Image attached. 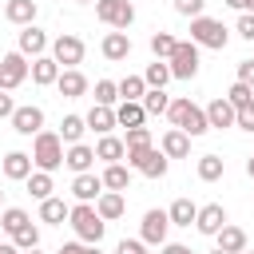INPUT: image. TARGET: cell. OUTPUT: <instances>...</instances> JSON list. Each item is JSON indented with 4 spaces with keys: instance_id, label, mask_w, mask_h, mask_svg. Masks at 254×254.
<instances>
[{
    "instance_id": "6f0895ef",
    "label": "cell",
    "mask_w": 254,
    "mask_h": 254,
    "mask_svg": "<svg viewBox=\"0 0 254 254\" xmlns=\"http://www.w3.org/2000/svg\"><path fill=\"white\" fill-rule=\"evenodd\" d=\"M24 254H40V246H32V250H24Z\"/></svg>"
},
{
    "instance_id": "603a6c76",
    "label": "cell",
    "mask_w": 254,
    "mask_h": 254,
    "mask_svg": "<svg viewBox=\"0 0 254 254\" xmlns=\"http://www.w3.org/2000/svg\"><path fill=\"white\" fill-rule=\"evenodd\" d=\"M95 210H99V218H103V222H115V218H123V210H127V198H123V190H103V194L95 198Z\"/></svg>"
},
{
    "instance_id": "30bf717a",
    "label": "cell",
    "mask_w": 254,
    "mask_h": 254,
    "mask_svg": "<svg viewBox=\"0 0 254 254\" xmlns=\"http://www.w3.org/2000/svg\"><path fill=\"white\" fill-rule=\"evenodd\" d=\"M83 40L79 36H71V32H64V36H56L52 40V56L60 60V67H79L83 64Z\"/></svg>"
},
{
    "instance_id": "ba28073f",
    "label": "cell",
    "mask_w": 254,
    "mask_h": 254,
    "mask_svg": "<svg viewBox=\"0 0 254 254\" xmlns=\"http://www.w3.org/2000/svg\"><path fill=\"white\" fill-rule=\"evenodd\" d=\"M167 64H171L175 79H194L198 75V44L194 40H179V48H175V56Z\"/></svg>"
},
{
    "instance_id": "4dcf8cb0",
    "label": "cell",
    "mask_w": 254,
    "mask_h": 254,
    "mask_svg": "<svg viewBox=\"0 0 254 254\" xmlns=\"http://www.w3.org/2000/svg\"><path fill=\"white\" fill-rule=\"evenodd\" d=\"M198 179L202 183H218L222 175H226V163H222V155H198Z\"/></svg>"
},
{
    "instance_id": "2e32d148",
    "label": "cell",
    "mask_w": 254,
    "mask_h": 254,
    "mask_svg": "<svg viewBox=\"0 0 254 254\" xmlns=\"http://www.w3.org/2000/svg\"><path fill=\"white\" fill-rule=\"evenodd\" d=\"M60 60L56 56H36L32 60V83L36 87H56V79H60Z\"/></svg>"
},
{
    "instance_id": "44dd1931",
    "label": "cell",
    "mask_w": 254,
    "mask_h": 254,
    "mask_svg": "<svg viewBox=\"0 0 254 254\" xmlns=\"http://www.w3.org/2000/svg\"><path fill=\"white\" fill-rule=\"evenodd\" d=\"M87 131H95V135H111L115 127H119V119H115V107H103V103H95L87 115Z\"/></svg>"
},
{
    "instance_id": "f5cc1de1",
    "label": "cell",
    "mask_w": 254,
    "mask_h": 254,
    "mask_svg": "<svg viewBox=\"0 0 254 254\" xmlns=\"http://www.w3.org/2000/svg\"><path fill=\"white\" fill-rule=\"evenodd\" d=\"M222 4H230V8H238V12H246V0H222Z\"/></svg>"
},
{
    "instance_id": "816d5d0a",
    "label": "cell",
    "mask_w": 254,
    "mask_h": 254,
    "mask_svg": "<svg viewBox=\"0 0 254 254\" xmlns=\"http://www.w3.org/2000/svg\"><path fill=\"white\" fill-rule=\"evenodd\" d=\"M0 254H24V250H20L16 242H0Z\"/></svg>"
},
{
    "instance_id": "d6986e66",
    "label": "cell",
    "mask_w": 254,
    "mask_h": 254,
    "mask_svg": "<svg viewBox=\"0 0 254 254\" xmlns=\"http://www.w3.org/2000/svg\"><path fill=\"white\" fill-rule=\"evenodd\" d=\"M206 119H210V127H234V119H238V107L226 99V95H218V99H210L206 103Z\"/></svg>"
},
{
    "instance_id": "5b68a950",
    "label": "cell",
    "mask_w": 254,
    "mask_h": 254,
    "mask_svg": "<svg viewBox=\"0 0 254 254\" xmlns=\"http://www.w3.org/2000/svg\"><path fill=\"white\" fill-rule=\"evenodd\" d=\"M167 163L171 159L159 147H135V151H127V167L139 171V175H147V179H163L167 175Z\"/></svg>"
},
{
    "instance_id": "3957f363",
    "label": "cell",
    "mask_w": 254,
    "mask_h": 254,
    "mask_svg": "<svg viewBox=\"0 0 254 254\" xmlns=\"http://www.w3.org/2000/svg\"><path fill=\"white\" fill-rule=\"evenodd\" d=\"M67 222H71V230H75V238H79V242H87V246H99V242H103L107 222L99 218L95 202H75V206H71V214H67Z\"/></svg>"
},
{
    "instance_id": "11a10c76",
    "label": "cell",
    "mask_w": 254,
    "mask_h": 254,
    "mask_svg": "<svg viewBox=\"0 0 254 254\" xmlns=\"http://www.w3.org/2000/svg\"><path fill=\"white\" fill-rule=\"evenodd\" d=\"M87 254H99V246H87Z\"/></svg>"
},
{
    "instance_id": "e575fe53",
    "label": "cell",
    "mask_w": 254,
    "mask_h": 254,
    "mask_svg": "<svg viewBox=\"0 0 254 254\" xmlns=\"http://www.w3.org/2000/svg\"><path fill=\"white\" fill-rule=\"evenodd\" d=\"M143 107H147V115H167V107H171V95H167L163 87H147V95H143Z\"/></svg>"
},
{
    "instance_id": "60d3db41",
    "label": "cell",
    "mask_w": 254,
    "mask_h": 254,
    "mask_svg": "<svg viewBox=\"0 0 254 254\" xmlns=\"http://www.w3.org/2000/svg\"><path fill=\"white\" fill-rule=\"evenodd\" d=\"M12 242H16L20 250H32V246H40V226H36V222H28V226H20V230L12 234Z\"/></svg>"
},
{
    "instance_id": "e0dca14e",
    "label": "cell",
    "mask_w": 254,
    "mask_h": 254,
    "mask_svg": "<svg viewBox=\"0 0 254 254\" xmlns=\"http://www.w3.org/2000/svg\"><path fill=\"white\" fill-rule=\"evenodd\" d=\"M56 91H60L64 99H79V95H87V75H83L79 67H64L60 79H56Z\"/></svg>"
},
{
    "instance_id": "277c9868",
    "label": "cell",
    "mask_w": 254,
    "mask_h": 254,
    "mask_svg": "<svg viewBox=\"0 0 254 254\" xmlns=\"http://www.w3.org/2000/svg\"><path fill=\"white\" fill-rule=\"evenodd\" d=\"M190 40L198 44V48H214V52H222L226 44H230V32H226V24L222 20H214V16H194L190 20Z\"/></svg>"
},
{
    "instance_id": "6da1fadb",
    "label": "cell",
    "mask_w": 254,
    "mask_h": 254,
    "mask_svg": "<svg viewBox=\"0 0 254 254\" xmlns=\"http://www.w3.org/2000/svg\"><path fill=\"white\" fill-rule=\"evenodd\" d=\"M167 119H171V127H179V131H187L190 139H198V135H206L210 131V119H206V107H198L194 99H171V107H167Z\"/></svg>"
},
{
    "instance_id": "b9f144b4",
    "label": "cell",
    "mask_w": 254,
    "mask_h": 254,
    "mask_svg": "<svg viewBox=\"0 0 254 254\" xmlns=\"http://www.w3.org/2000/svg\"><path fill=\"white\" fill-rule=\"evenodd\" d=\"M127 151H135V147H155L151 143V127H127Z\"/></svg>"
},
{
    "instance_id": "52a82bcc",
    "label": "cell",
    "mask_w": 254,
    "mask_h": 254,
    "mask_svg": "<svg viewBox=\"0 0 254 254\" xmlns=\"http://www.w3.org/2000/svg\"><path fill=\"white\" fill-rule=\"evenodd\" d=\"M28 75H32V64H28L24 52H8V56H0V87H4V91H16Z\"/></svg>"
},
{
    "instance_id": "8fae6325",
    "label": "cell",
    "mask_w": 254,
    "mask_h": 254,
    "mask_svg": "<svg viewBox=\"0 0 254 254\" xmlns=\"http://www.w3.org/2000/svg\"><path fill=\"white\" fill-rule=\"evenodd\" d=\"M12 131L16 135H40L44 131V107H36V103H24V107H16L12 111Z\"/></svg>"
},
{
    "instance_id": "4316f807",
    "label": "cell",
    "mask_w": 254,
    "mask_h": 254,
    "mask_svg": "<svg viewBox=\"0 0 254 254\" xmlns=\"http://www.w3.org/2000/svg\"><path fill=\"white\" fill-rule=\"evenodd\" d=\"M214 238H218V250H226V254H242V250H246V230H242V226H230V222H226Z\"/></svg>"
},
{
    "instance_id": "bcb514c9",
    "label": "cell",
    "mask_w": 254,
    "mask_h": 254,
    "mask_svg": "<svg viewBox=\"0 0 254 254\" xmlns=\"http://www.w3.org/2000/svg\"><path fill=\"white\" fill-rule=\"evenodd\" d=\"M143 246H147V242H143V238H123V242H119V246H115V254H139V250H143Z\"/></svg>"
},
{
    "instance_id": "7bdbcfd3",
    "label": "cell",
    "mask_w": 254,
    "mask_h": 254,
    "mask_svg": "<svg viewBox=\"0 0 254 254\" xmlns=\"http://www.w3.org/2000/svg\"><path fill=\"white\" fill-rule=\"evenodd\" d=\"M171 4H175V12H179V16H187V20L202 16V8H206V0H171Z\"/></svg>"
},
{
    "instance_id": "9f6ffc18",
    "label": "cell",
    "mask_w": 254,
    "mask_h": 254,
    "mask_svg": "<svg viewBox=\"0 0 254 254\" xmlns=\"http://www.w3.org/2000/svg\"><path fill=\"white\" fill-rule=\"evenodd\" d=\"M246 12H254V0H246Z\"/></svg>"
},
{
    "instance_id": "d590c367",
    "label": "cell",
    "mask_w": 254,
    "mask_h": 254,
    "mask_svg": "<svg viewBox=\"0 0 254 254\" xmlns=\"http://www.w3.org/2000/svg\"><path fill=\"white\" fill-rule=\"evenodd\" d=\"M28 222H32V218H28V210H24V206H4V210H0V226H4L8 234H16V230H20V226H28Z\"/></svg>"
},
{
    "instance_id": "f35d334b",
    "label": "cell",
    "mask_w": 254,
    "mask_h": 254,
    "mask_svg": "<svg viewBox=\"0 0 254 254\" xmlns=\"http://www.w3.org/2000/svg\"><path fill=\"white\" fill-rule=\"evenodd\" d=\"M115 99H119V83L115 79H95V103L115 107Z\"/></svg>"
},
{
    "instance_id": "1f68e13d",
    "label": "cell",
    "mask_w": 254,
    "mask_h": 254,
    "mask_svg": "<svg viewBox=\"0 0 254 254\" xmlns=\"http://www.w3.org/2000/svg\"><path fill=\"white\" fill-rule=\"evenodd\" d=\"M24 187H28V194L40 198V202L52 198V190H56V187H52V171H32V175L24 179Z\"/></svg>"
},
{
    "instance_id": "7dc6e473",
    "label": "cell",
    "mask_w": 254,
    "mask_h": 254,
    "mask_svg": "<svg viewBox=\"0 0 254 254\" xmlns=\"http://www.w3.org/2000/svg\"><path fill=\"white\" fill-rule=\"evenodd\" d=\"M238 79L254 87V60H238Z\"/></svg>"
},
{
    "instance_id": "d4e9b609",
    "label": "cell",
    "mask_w": 254,
    "mask_h": 254,
    "mask_svg": "<svg viewBox=\"0 0 254 254\" xmlns=\"http://www.w3.org/2000/svg\"><path fill=\"white\" fill-rule=\"evenodd\" d=\"M115 119H119V127H143V123H147L143 99H123V103L115 107Z\"/></svg>"
},
{
    "instance_id": "ffe728a7",
    "label": "cell",
    "mask_w": 254,
    "mask_h": 254,
    "mask_svg": "<svg viewBox=\"0 0 254 254\" xmlns=\"http://www.w3.org/2000/svg\"><path fill=\"white\" fill-rule=\"evenodd\" d=\"M159 151H163L167 159H187V155H190V135H187V131H179V127H171V131H163Z\"/></svg>"
},
{
    "instance_id": "4fadbf2b",
    "label": "cell",
    "mask_w": 254,
    "mask_h": 254,
    "mask_svg": "<svg viewBox=\"0 0 254 254\" xmlns=\"http://www.w3.org/2000/svg\"><path fill=\"white\" fill-rule=\"evenodd\" d=\"M222 226H226V210H222V202H206V206H198V218H194V230H198V234L214 238Z\"/></svg>"
},
{
    "instance_id": "8992f818",
    "label": "cell",
    "mask_w": 254,
    "mask_h": 254,
    "mask_svg": "<svg viewBox=\"0 0 254 254\" xmlns=\"http://www.w3.org/2000/svg\"><path fill=\"white\" fill-rule=\"evenodd\" d=\"M95 20L107 24V28L127 32V28L135 24V4H131V0H95Z\"/></svg>"
},
{
    "instance_id": "db71d44e",
    "label": "cell",
    "mask_w": 254,
    "mask_h": 254,
    "mask_svg": "<svg viewBox=\"0 0 254 254\" xmlns=\"http://www.w3.org/2000/svg\"><path fill=\"white\" fill-rule=\"evenodd\" d=\"M246 175H250V179H254V155H250V159H246Z\"/></svg>"
},
{
    "instance_id": "9a60e30c",
    "label": "cell",
    "mask_w": 254,
    "mask_h": 254,
    "mask_svg": "<svg viewBox=\"0 0 254 254\" xmlns=\"http://www.w3.org/2000/svg\"><path fill=\"white\" fill-rule=\"evenodd\" d=\"M99 52H103V60H111V64H123V60L131 56V36H127V32H119V28H111V32L103 36Z\"/></svg>"
},
{
    "instance_id": "8d00e7d4",
    "label": "cell",
    "mask_w": 254,
    "mask_h": 254,
    "mask_svg": "<svg viewBox=\"0 0 254 254\" xmlns=\"http://www.w3.org/2000/svg\"><path fill=\"white\" fill-rule=\"evenodd\" d=\"M175 48H179V40H175L171 32H155V36H151V52H155V60H171Z\"/></svg>"
},
{
    "instance_id": "c3c4849f",
    "label": "cell",
    "mask_w": 254,
    "mask_h": 254,
    "mask_svg": "<svg viewBox=\"0 0 254 254\" xmlns=\"http://www.w3.org/2000/svg\"><path fill=\"white\" fill-rule=\"evenodd\" d=\"M12 111H16V103H12V95L0 87V119H12Z\"/></svg>"
},
{
    "instance_id": "681fc988",
    "label": "cell",
    "mask_w": 254,
    "mask_h": 254,
    "mask_svg": "<svg viewBox=\"0 0 254 254\" xmlns=\"http://www.w3.org/2000/svg\"><path fill=\"white\" fill-rule=\"evenodd\" d=\"M56 254H87V242H64Z\"/></svg>"
},
{
    "instance_id": "ac0fdd59",
    "label": "cell",
    "mask_w": 254,
    "mask_h": 254,
    "mask_svg": "<svg viewBox=\"0 0 254 254\" xmlns=\"http://www.w3.org/2000/svg\"><path fill=\"white\" fill-rule=\"evenodd\" d=\"M103 190H107V187H103V179H99L95 171H83V175L71 179V194H75L79 202H95Z\"/></svg>"
},
{
    "instance_id": "f1b7e54d",
    "label": "cell",
    "mask_w": 254,
    "mask_h": 254,
    "mask_svg": "<svg viewBox=\"0 0 254 254\" xmlns=\"http://www.w3.org/2000/svg\"><path fill=\"white\" fill-rule=\"evenodd\" d=\"M67 214H71V206L64 202V198H44L40 202V222H52V226H60V222H67Z\"/></svg>"
},
{
    "instance_id": "680465c9",
    "label": "cell",
    "mask_w": 254,
    "mask_h": 254,
    "mask_svg": "<svg viewBox=\"0 0 254 254\" xmlns=\"http://www.w3.org/2000/svg\"><path fill=\"white\" fill-rule=\"evenodd\" d=\"M210 254H226V250H218V246H214V250H210Z\"/></svg>"
},
{
    "instance_id": "cb8c5ba5",
    "label": "cell",
    "mask_w": 254,
    "mask_h": 254,
    "mask_svg": "<svg viewBox=\"0 0 254 254\" xmlns=\"http://www.w3.org/2000/svg\"><path fill=\"white\" fill-rule=\"evenodd\" d=\"M4 20L16 24V28L36 24V0H8V4H4Z\"/></svg>"
},
{
    "instance_id": "5bb4252c",
    "label": "cell",
    "mask_w": 254,
    "mask_h": 254,
    "mask_svg": "<svg viewBox=\"0 0 254 254\" xmlns=\"http://www.w3.org/2000/svg\"><path fill=\"white\" fill-rule=\"evenodd\" d=\"M48 32L44 28H36V24H28V28H20V48L16 52H24L28 60H36V56H48Z\"/></svg>"
},
{
    "instance_id": "484cf974",
    "label": "cell",
    "mask_w": 254,
    "mask_h": 254,
    "mask_svg": "<svg viewBox=\"0 0 254 254\" xmlns=\"http://www.w3.org/2000/svg\"><path fill=\"white\" fill-rule=\"evenodd\" d=\"M95 159H103V163H119V159H127V143H123L119 135H99V143H95Z\"/></svg>"
},
{
    "instance_id": "836d02e7",
    "label": "cell",
    "mask_w": 254,
    "mask_h": 254,
    "mask_svg": "<svg viewBox=\"0 0 254 254\" xmlns=\"http://www.w3.org/2000/svg\"><path fill=\"white\" fill-rule=\"evenodd\" d=\"M143 79H147V87H167L175 75H171V64H167V60H155V64H147Z\"/></svg>"
},
{
    "instance_id": "6125c7cd",
    "label": "cell",
    "mask_w": 254,
    "mask_h": 254,
    "mask_svg": "<svg viewBox=\"0 0 254 254\" xmlns=\"http://www.w3.org/2000/svg\"><path fill=\"white\" fill-rule=\"evenodd\" d=\"M0 206H4V190H0Z\"/></svg>"
},
{
    "instance_id": "7c38bea8",
    "label": "cell",
    "mask_w": 254,
    "mask_h": 254,
    "mask_svg": "<svg viewBox=\"0 0 254 254\" xmlns=\"http://www.w3.org/2000/svg\"><path fill=\"white\" fill-rule=\"evenodd\" d=\"M0 171H4V179L24 183V179L36 171V163H32V155H28V151H8V155L0 159Z\"/></svg>"
},
{
    "instance_id": "f546056e",
    "label": "cell",
    "mask_w": 254,
    "mask_h": 254,
    "mask_svg": "<svg viewBox=\"0 0 254 254\" xmlns=\"http://www.w3.org/2000/svg\"><path fill=\"white\" fill-rule=\"evenodd\" d=\"M167 214H171V226H194V218H198V206H194L190 198H175V202L167 206Z\"/></svg>"
},
{
    "instance_id": "7a4b0ae2",
    "label": "cell",
    "mask_w": 254,
    "mask_h": 254,
    "mask_svg": "<svg viewBox=\"0 0 254 254\" xmlns=\"http://www.w3.org/2000/svg\"><path fill=\"white\" fill-rule=\"evenodd\" d=\"M64 151H67V143L60 139V131H40V135H32V163H36V171H60L64 167Z\"/></svg>"
},
{
    "instance_id": "f6af8a7d",
    "label": "cell",
    "mask_w": 254,
    "mask_h": 254,
    "mask_svg": "<svg viewBox=\"0 0 254 254\" xmlns=\"http://www.w3.org/2000/svg\"><path fill=\"white\" fill-rule=\"evenodd\" d=\"M234 127H242V131H250V135H254V103L238 107V119H234Z\"/></svg>"
},
{
    "instance_id": "74e56055",
    "label": "cell",
    "mask_w": 254,
    "mask_h": 254,
    "mask_svg": "<svg viewBox=\"0 0 254 254\" xmlns=\"http://www.w3.org/2000/svg\"><path fill=\"white\" fill-rule=\"evenodd\" d=\"M143 95H147V79H143V75L119 79V99H143Z\"/></svg>"
},
{
    "instance_id": "be15d7a7",
    "label": "cell",
    "mask_w": 254,
    "mask_h": 254,
    "mask_svg": "<svg viewBox=\"0 0 254 254\" xmlns=\"http://www.w3.org/2000/svg\"><path fill=\"white\" fill-rule=\"evenodd\" d=\"M242 254H254V250H242Z\"/></svg>"
},
{
    "instance_id": "7402d4cb",
    "label": "cell",
    "mask_w": 254,
    "mask_h": 254,
    "mask_svg": "<svg viewBox=\"0 0 254 254\" xmlns=\"http://www.w3.org/2000/svg\"><path fill=\"white\" fill-rule=\"evenodd\" d=\"M64 167H71L75 175L91 171V167H95V147H87V143H71V147L64 151Z\"/></svg>"
},
{
    "instance_id": "d6a6232c",
    "label": "cell",
    "mask_w": 254,
    "mask_h": 254,
    "mask_svg": "<svg viewBox=\"0 0 254 254\" xmlns=\"http://www.w3.org/2000/svg\"><path fill=\"white\" fill-rule=\"evenodd\" d=\"M83 131H87V119L83 115H64V123H60V139L71 147V143H83Z\"/></svg>"
},
{
    "instance_id": "94428289",
    "label": "cell",
    "mask_w": 254,
    "mask_h": 254,
    "mask_svg": "<svg viewBox=\"0 0 254 254\" xmlns=\"http://www.w3.org/2000/svg\"><path fill=\"white\" fill-rule=\"evenodd\" d=\"M139 254H151V250H147V246H143V250H139Z\"/></svg>"
},
{
    "instance_id": "f907efd6",
    "label": "cell",
    "mask_w": 254,
    "mask_h": 254,
    "mask_svg": "<svg viewBox=\"0 0 254 254\" xmlns=\"http://www.w3.org/2000/svg\"><path fill=\"white\" fill-rule=\"evenodd\" d=\"M163 254H194V250L183 246V242H163Z\"/></svg>"
},
{
    "instance_id": "83f0119b",
    "label": "cell",
    "mask_w": 254,
    "mask_h": 254,
    "mask_svg": "<svg viewBox=\"0 0 254 254\" xmlns=\"http://www.w3.org/2000/svg\"><path fill=\"white\" fill-rule=\"evenodd\" d=\"M99 179H103L107 190H127V187H131V167H123V163H107Z\"/></svg>"
},
{
    "instance_id": "ab89813d",
    "label": "cell",
    "mask_w": 254,
    "mask_h": 254,
    "mask_svg": "<svg viewBox=\"0 0 254 254\" xmlns=\"http://www.w3.org/2000/svg\"><path fill=\"white\" fill-rule=\"evenodd\" d=\"M226 99H230L234 107H246V103H254V87H250V83H242V79H234V83H230V91H226Z\"/></svg>"
},
{
    "instance_id": "91938a15",
    "label": "cell",
    "mask_w": 254,
    "mask_h": 254,
    "mask_svg": "<svg viewBox=\"0 0 254 254\" xmlns=\"http://www.w3.org/2000/svg\"><path fill=\"white\" fill-rule=\"evenodd\" d=\"M79 4H95V0H79Z\"/></svg>"
},
{
    "instance_id": "9c48e42d",
    "label": "cell",
    "mask_w": 254,
    "mask_h": 254,
    "mask_svg": "<svg viewBox=\"0 0 254 254\" xmlns=\"http://www.w3.org/2000/svg\"><path fill=\"white\" fill-rule=\"evenodd\" d=\"M167 234H171V214L167 210H147L143 214V222H139V238L147 242V246H163L167 242Z\"/></svg>"
},
{
    "instance_id": "ee69618b",
    "label": "cell",
    "mask_w": 254,
    "mask_h": 254,
    "mask_svg": "<svg viewBox=\"0 0 254 254\" xmlns=\"http://www.w3.org/2000/svg\"><path fill=\"white\" fill-rule=\"evenodd\" d=\"M234 32H238L242 40H250V44H254V12H242V16H238V24H234Z\"/></svg>"
}]
</instances>
